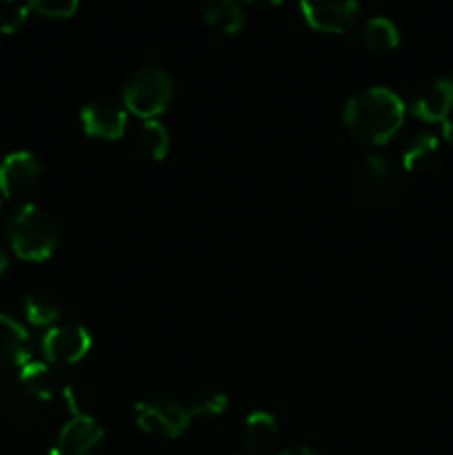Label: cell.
I'll return each mask as SVG.
<instances>
[{
	"mask_svg": "<svg viewBox=\"0 0 453 455\" xmlns=\"http://www.w3.org/2000/svg\"><path fill=\"white\" fill-rule=\"evenodd\" d=\"M346 129L369 145H386L404 123V102L386 87H369L345 105Z\"/></svg>",
	"mask_w": 453,
	"mask_h": 455,
	"instance_id": "1",
	"label": "cell"
},
{
	"mask_svg": "<svg viewBox=\"0 0 453 455\" xmlns=\"http://www.w3.org/2000/svg\"><path fill=\"white\" fill-rule=\"evenodd\" d=\"M7 238L20 260L43 262L56 253L60 231L56 220L36 204H22L7 222Z\"/></svg>",
	"mask_w": 453,
	"mask_h": 455,
	"instance_id": "2",
	"label": "cell"
},
{
	"mask_svg": "<svg viewBox=\"0 0 453 455\" xmlns=\"http://www.w3.org/2000/svg\"><path fill=\"white\" fill-rule=\"evenodd\" d=\"M176 93V80L163 67H142L124 83L123 105L129 114L142 120H155Z\"/></svg>",
	"mask_w": 453,
	"mask_h": 455,
	"instance_id": "3",
	"label": "cell"
},
{
	"mask_svg": "<svg viewBox=\"0 0 453 455\" xmlns=\"http://www.w3.org/2000/svg\"><path fill=\"white\" fill-rule=\"evenodd\" d=\"M191 418V409L167 394H151L136 404V425L154 438H180L189 429Z\"/></svg>",
	"mask_w": 453,
	"mask_h": 455,
	"instance_id": "4",
	"label": "cell"
},
{
	"mask_svg": "<svg viewBox=\"0 0 453 455\" xmlns=\"http://www.w3.org/2000/svg\"><path fill=\"white\" fill-rule=\"evenodd\" d=\"M91 333L74 323L53 324L43 336V354L49 364L69 367L80 363L91 351Z\"/></svg>",
	"mask_w": 453,
	"mask_h": 455,
	"instance_id": "5",
	"label": "cell"
},
{
	"mask_svg": "<svg viewBox=\"0 0 453 455\" xmlns=\"http://www.w3.org/2000/svg\"><path fill=\"white\" fill-rule=\"evenodd\" d=\"M306 25L324 34H345L360 16V0H300Z\"/></svg>",
	"mask_w": 453,
	"mask_h": 455,
	"instance_id": "6",
	"label": "cell"
},
{
	"mask_svg": "<svg viewBox=\"0 0 453 455\" xmlns=\"http://www.w3.org/2000/svg\"><path fill=\"white\" fill-rule=\"evenodd\" d=\"M105 451V429L93 416L71 418L56 435L49 455H102Z\"/></svg>",
	"mask_w": 453,
	"mask_h": 455,
	"instance_id": "7",
	"label": "cell"
},
{
	"mask_svg": "<svg viewBox=\"0 0 453 455\" xmlns=\"http://www.w3.org/2000/svg\"><path fill=\"white\" fill-rule=\"evenodd\" d=\"M40 180V163L31 151H13L0 163V194L22 200L34 194Z\"/></svg>",
	"mask_w": 453,
	"mask_h": 455,
	"instance_id": "8",
	"label": "cell"
},
{
	"mask_svg": "<svg viewBox=\"0 0 453 455\" xmlns=\"http://www.w3.org/2000/svg\"><path fill=\"white\" fill-rule=\"evenodd\" d=\"M80 123L87 136L118 140L127 129V111L111 100H96L80 111Z\"/></svg>",
	"mask_w": 453,
	"mask_h": 455,
	"instance_id": "9",
	"label": "cell"
},
{
	"mask_svg": "<svg viewBox=\"0 0 453 455\" xmlns=\"http://www.w3.org/2000/svg\"><path fill=\"white\" fill-rule=\"evenodd\" d=\"M411 111L422 123H444L453 111V80L435 78L411 102Z\"/></svg>",
	"mask_w": 453,
	"mask_h": 455,
	"instance_id": "10",
	"label": "cell"
},
{
	"mask_svg": "<svg viewBox=\"0 0 453 455\" xmlns=\"http://www.w3.org/2000/svg\"><path fill=\"white\" fill-rule=\"evenodd\" d=\"M280 427L271 413L253 411L242 422L240 443L247 455H271L278 447Z\"/></svg>",
	"mask_w": 453,
	"mask_h": 455,
	"instance_id": "11",
	"label": "cell"
},
{
	"mask_svg": "<svg viewBox=\"0 0 453 455\" xmlns=\"http://www.w3.org/2000/svg\"><path fill=\"white\" fill-rule=\"evenodd\" d=\"M29 355L31 342L27 329L7 314H0V367L20 369L29 363Z\"/></svg>",
	"mask_w": 453,
	"mask_h": 455,
	"instance_id": "12",
	"label": "cell"
},
{
	"mask_svg": "<svg viewBox=\"0 0 453 455\" xmlns=\"http://www.w3.org/2000/svg\"><path fill=\"white\" fill-rule=\"evenodd\" d=\"M18 385L29 398L43 400V403L53 400L62 391L53 369L44 363H36V360L22 364L20 371H18Z\"/></svg>",
	"mask_w": 453,
	"mask_h": 455,
	"instance_id": "13",
	"label": "cell"
},
{
	"mask_svg": "<svg viewBox=\"0 0 453 455\" xmlns=\"http://www.w3.org/2000/svg\"><path fill=\"white\" fill-rule=\"evenodd\" d=\"M360 185L369 196H389L395 187V172L389 160L378 154H367L360 163Z\"/></svg>",
	"mask_w": 453,
	"mask_h": 455,
	"instance_id": "14",
	"label": "cell"
},
{
	"mask_svg": "<svg viewBox=\"0 0 453 455\" xmlns=\"http://www.w3.org/2000/svg\"><path fill=\"white\" fill-rule=\"evenodd\" d=\"M203 18L209 27L225 36H235L244 27V9L238 0H204Z\"/></svg>",
	"mask_w": 453,
	"mask_h": 455,
	"instance_id": "15",
	"label": "cell"
},
{
	"mask_svg": "<svg viewBox=\"0 0 453 455\" xmlns=\"http://www.w3.org/2000/svg\"><path fill=\"white\" fill-rule=\"evenodd\" d=\"M440 156V140L431 133H420V136L413 138L402 151V164L407 172L420 173L429 172L435 163H438Z\"/></svg>",
	"mask_w": 453,
	"mask_h": 455,
	"instance_id": "16",
	"label": "cell"
},
{
	"mask_svg": "<svg viewBox=\"0 0 453 455\" xmlns=\"http://www.w3.org/2000/svg\"><path fill=\"white\" fill-rule=\"evenodd\" d=\"M362 43L373 53H389L400 44V31L395 22L386 16H376L367 20L362 31Z\"/></svg>",
	"mask_w": 453,
	"mask_h": 455,
	"instance_id": "17",
	"label": "cell"
},
{
	"mask_svg": "<svg viewBox=\"0 0 453 455\" xmlns=\"http://www.w3.org/2000/svg\"><path fill=\"white\" fill-rule=\"evenodd\" d=\"M138 147H140L142 154L149 160H164L169 154V147H171V140H169V132L163 123L158 120H145L136 136Z\"/></svg>",
	"mask_w": 453,
	"mask_h": 455,
	"instance_id": "18",
	"label": "cell"
},
{
	"mask_svg": "<svg viewBox=\"0 0 453 455\" xmlns=\"http://www.w3.org/2000/svg\"><path fill=\"white\" fill-rule=\"evenodd\" d=\"M25 315L31 324H36V327L52 329L53 324H58V320H60V307H58V302L53 300L49 293L36 289V291L27 293Z\"/></svg>",
	"mask_w": 453,
	"mask_h": 455,
	"instance_id": "19",
	"label": "cell"
},
{
	"mask_svg": "<svg viewBox=\"0 0 453 455\" xmlns=\"http://www.w3.org/2000/svg\"><path fill=\"white\" fill-rule=\"evenodd\" d=\"M229 409V398L226 394L218 389H204L191 403V416H203V418H213L220 416Z\"/></svg>",
	"mask_w": 453,
	"mask_h": 455,
	"instance_id": "20",
	"label": "cell"
},
{
	"mask_svg": "<svg viewBox=\"0 0 453 455\" xmlns=\"http://www.w3.org/2000/svg\"><path fill=\"white\" fill-rule=\"evenodd\" d=\"M29 12H36L43 18L52 20H67L78 12L80 0H25Z\"/></svg>",
	"mask_w": 453,
	"mask_h": 455,
	"instance_id": "21",
	"label": "cell"
},
{
	"mask_svg": "<svg viewBox=\"0 0 453 455\" xmlns=\"http://www.w3.org/2000/svg\"><path fill=\"white\" fill-rule=\"evenodd\" d=\"M62 398H65L67 409L71 411L74 418H84L91 416V407H93V395L87 387L83 385H67L62 387Z\"/></svg>",
	"mask_w": 453,
	"mask_h": 455,
	"instance_id": "22",
	"label": "cell"
},
{
	"mask_svg": "<svg viewBox=\"0 0 453 455\" xmlns=\"http://www.w3.org/2000/svg\"><path fill=\"white\" fill-rule=\"evenodd\" d=\"M27 16H29V7H27V4H4L3 12H0V31H3V34H16V31L25 25Z\"/></svg>",
	"mask_w": 453,
	"mask_h": 455,
	"instance_id": "23",
	"label": "cell"
},
{
	"mask_svg": "<svg viewBox=\"0 0 453 455\" xmlns=\"http://www.w3.org/2000/svg\"><path fill=\"white\" fill-rule=\"evenodd\" d=\"M440 127H442V138L447 142H453V116H449L444 123H440Z\"/></svg>",
	"mask_w": 453,
	"mask_h": 455,
	"instance_id": "24",
	"label": "cell"
},
{
	"mask_svg": "<svg viewBox=\"0 0 453 455\" xmlns=\"http://www.w3.org/2000/svg\"><path fill=\"white\" fill-rule=\"evenodd\" d=\"M280 455H320V453L311 451V449H306V447H296V449H287V451L280 453Z\"/></svg>",
	"mask_w": 453,
	"mask_h": 455,
	"instance_id": "25",
	"label": "cell"
},
{
	"mask_svg": "<svg viewBox=\"0 0 453 455\" xmlns=\"http://www.w3.org/2000/svg\"><path fill=\"white\" fill-rule=\"evenodd\" d=\"M7 265H9V258H7V253H4V249L0 247V275L7 271Z\"/></svg>",
	"mask_w": 453,
	"mask_h": 455,
	"instance_id": "26",
	"label": "cell"
},
{
	"mask_svg": "<svg viewBox=\"0 0 453 455\" xmlns=\"http://www.w3.org/2000/svg\"><path fill=\"white\" fill-rule=\"evenodd\" d=\"M244 3H251V4H271V7H274V4L284 3V0H244Z\"/></svg>",
	"mask_w": 453,
	"mask_h": 455,
	"instance_id": "27",
	"label": "cell"
},
{
	"mask_svg": "<svg viewBox=\"0 0 453 455\" xmlns=\"http://www.w3.org/2000/svg\"><path fill=\"white\" fill-rule=\"evenodd\" d=\"M0 3H3V4H9V3H13V0H0Z\"/></svg>",
	"mask_w": 453,
	"mask_h": 455,
	"instance_id": "28",
	"label": "cell"
},
{
	"mask_svg": "<svg viewBox=\"0 0 453 455\" xmlns=\"http://www.w3.org/2000/svg\"><path fill=\"white\" fill-rule=\"evenodd\" d=\"M0 212H3V198H0Z\"/></svg>",
	"mask_w": 453,
	"mask_h": 455,
	"instance_id": "29",
	"label": "cell"
}]
</instances>
